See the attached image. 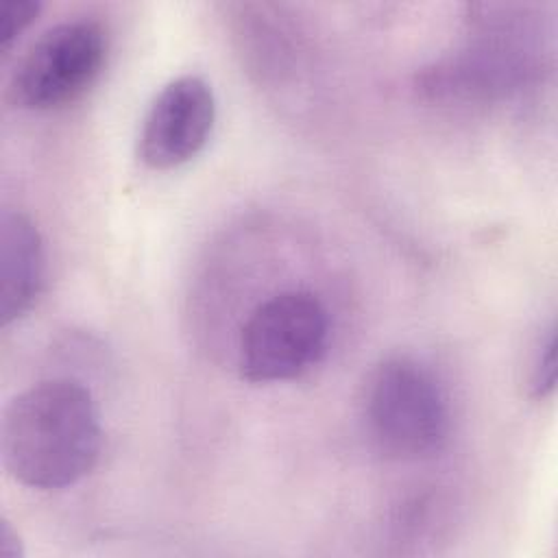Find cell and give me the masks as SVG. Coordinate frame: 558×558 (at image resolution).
I'll use <instances>...</instances> for the list:
<instances>
[{"label":"cell","instance_id":"52a82bcc","mask_svg":"<svg viewBox=\"0 0 558 558\" xmlns=\"http://www.w3.org/2000/svg\"><path fill=\"white\" fill-rule=\"evenodd\" d=\"M527 386H530L532 397H536V399H545L547 395L554 392V386H556V329H554V325L545 331L543 338H538V344L534 347Z\"/></svg>","mask_w":558,"mask_h":558},{"label":"cell","instance_id":"277c9868","mask_svg":"<svg viewBox=\"0 0 558 558\" xmlns=\"http://www.w3.org/2000/svg\"><path fill=\"white\" fill-rule=\"evenodd\" d=\"M107 59V33L94 20H65L44 31L20 59L9 98L20 109L50 111L83 96Z\"/></svg>","mask_w":558,"mask_h":558},{"label":"cell","instance_id":"8992f818","mask_svg":"<svg viewBox=\"0 0 558 558\" xmlns=\"http://www.w3.org/2000/svg\"><path fill=\"white\" fill-rule=\"evenodd\" d=\"M46 277L44 240L35 222L22 211L0 218V320L22 318L37 301Z\"/></svg>","mask_w":558,"mask_h":558},{"label":"cell","instance_id":"3957f363","mask_svg":"<svg viewBox=\"0 0 558 558\" xmlns=\"http://www.w3.org/2000/svg\"><path fill=\"white\" fill-rule=\"evenodd\" d=\"M329 318L316 294L288 290L259 303L238 338V368L246 381H288L307 373L327 351Z\"/></svg>","mask_w":558,"mask_h":558},{"label":"cell","instance_id":"9c48e42d","mask_svg":"<svg viewBox=\"0 0 558 558\" xmlns=\"http://www.w3.org/2000/svg\"><path fill=\"white\" fill-rule=\"evenodd\" d=\"M0 556L2 558H22L24 547L17 532L11 527L9 521H0Z\"/></svg>","mask_w":558,"mask_h":558},{"label":"cell","instance_id":"7a4b0ae2","mask_svg":"<svg viewBox=\"0 0 558 558\" xmlns=\"http://www.w3.org/2000/svg\"><path fill=\"white\" fill-rule=\"evenodd\" d=\"M362 418L371 442L397 460L440 451L449 438V405L436 377L416 360H381L366 377Z\"/></svg>","mask_w":558,"mask_h":558},{"label":"cell","instance_id":"5b68a950","mask_svg":"<svg viewBox=\"0 0 558 558\" xmlns=\"http://www.w3.org/2000/svg\"><path fill=\"white\" fill-rule=\"evenodd\" d=\"M211 85L194 74L172 78L153 98L140 129L137 157L153 170H172L194 159L214 131Z\"/></svg>","mask_w":558,"mask_h":558},{"label":"cell","instance_id":"ba28073f","mask_svg":"<svg viewBox=\"0 0 558 558\" xmlns=\"http://www.w3.org/2000/svg\"><path fill=\"white\" fill-rule=\"evenodd\" d=\"M41 4L31 0H13L7 2L0 11V50L7 52L15 39L35 22Z\"/></svg>","mask_w":558,"mask_h":558},{"label":"cell","instance_id":"6da1fadb","mask_svg":"<svg viewBox=\"0 0 558 558\" xmlns=\"http://www.w3.org/2000/svg\"><path fill=\"white\" fill-rule=\"evenodd\" d=\"M100 442L96 401L76 379L37 381L2 410V466L28 488L61 490L76 484L98 462Z\"/></svg>","mask_w":558,"mask_h":558}]
</instances>
